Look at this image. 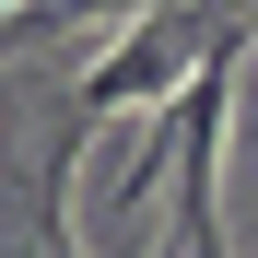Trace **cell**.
<instances>
[{
    "label": "cell",
    "mask_w": 258,
    "mask_h": 258,
    "mask_svg": "<svg viewBox=\"0 0 258 258\" xmlns=\"http://www.w3.org/2000/svg\"><path fill=\"white\" fill-rule=\"evenodd\" d=\"M106 12H153V0H24V35L35 24H106Z\"/></svg>",
    "instance_id": "cell-2"
},
{
    "label": "cell",
    "mask_w": 258,
    "mask_h": 258,
    "mask_svg": "<svg viewBox=\"0 0 258 258\" xmlns=\"http://www.w3.org/2000/svg\"><path fill=\"white\" fill-rule=\"evenodd\" d=\"M223 12H235V0H223ZM200 35H211V0H153V12H129V35H117V47H94V59H82L71 117H82V129H106L117 106H164V94L188 82Z\"/></svg>",
    "instance_id": "cell-1"
}]
</instances>
